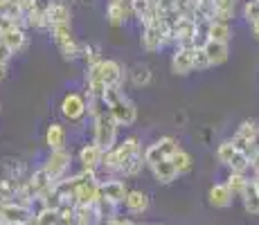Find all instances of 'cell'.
Instances as JSON below:
<instances>
[{
  "mask_svg": "<svg viewBox=\"0 0 259 225\" xmlns=\"http://www.w3.org/2000/svg\"><path fill=\"white\" fill-rule=\"evenodd\" d=\"M86 81L91 83H99L104 88H122L124 81V68L119 66L113 59H102L99 63L88 68Z\"/></svg>",
  "mask_w": 259,
  "mask_h": 225,
  "instance_id": "3",
  "label": "cell"
},
{
  "mask_svg": "<svg viewBox=\"0 0 259 225\" xmlns=\"http://www.w3.org/2000/svg\"><path fill=\"white\" fill-rule=\"evenodd\" d=\"M128 192H131V189L126 187L124 180H102V185H99V196L106 198V201L113 205H124Z\"/></svg>",
  "mask_w": 259,
  "mask_h": 225,
  "instance_id": "11",
  "label": "cell"
},
{
  "mask_svg": "<svg viewBox=\"0 0 259 225\" xmlns=\"http://www.w3.org/2000/svg\"><path fill=\"white\" fill-rule=\"evenodd\" d=\"M181 149V144H178L176 138H169V135H165V138L156 140L153 144H149L147 149H144V162H147V167H156L158 162H165V160H171L174 153Z\"/></svg>",
  "mask_w": 259,
  "mask_h": 225,
  "instance_id": "6",
  "label": "cell"
},
{
  "mask_svg": "<svg viewBox=\"0 0 259 225\" xmlns=\"http://www.w3.org/2000/svg\"><path fill=\"white\" fill-rule=\"evenodd\" d=\"M252 183L257 185V192H259V173H257V176H252Z\"/></svg>",
  "mask_w": 259,
  "mask_h": 225,
  "instance_id": "41",
  "label": "cell"
},
{
  "mask_svg": "<svg viewBox=\"0 0 259 225\" xmlns=\"http://www.w3.org/2000/svg\"><path fill=\"white\" fill-rule=\"evenodd\" d=\"M149 196L140 189H131L126 196V201H124V207H126L128 214H144L149 209Z\"/></svg>",
  "mask_w": 259,
  "mask_h": 225,
  "instance_id": "17",
  "label": "cell"
},
{
  "mask_svg": "<svg viewBox=\"0 0 259 225\" xmlns=\"http://www.w3.org/2000/svg\"><path fill=\"white\" fill-rule=\"evenodd\" d=\"M0 41L7 45L14 54L23 52V50L27 48V36H25V29L18 27V25H16V27L5 29V32H0Z\"/></svg>",
  "mask_w": 259,
  "mask_h": 225,
  "instance_id": "16",
  "label": "cell"
},
{
  "mask_svg": "<svg viewBox=\"0 0 259 225\" xmlns=\"http://www.w3.org/2000/svg\"><path fill=\"white\" fill-rule=\"evenodd\" d=\"M46 144L50 151H63L66 149V131L61 124H50L46 131Z\"/></svg>",
  "mask_w": 259,
  "mask_h": 225,
  "instance_id": "21",
  "label": "cell"
},
{
  "mask_svg": "<svg viewBox=\"0 0 259 225\" xmlns=\"http://www.w3.org/2000/svg\"><path fill=\"white\" fill-rule=\"evenodd\" d=\"M50 34H52V41H54V45H57L59 54H61L66 61H74V59H79V45L81 43H77L70 25H59V27H52L50 29Z\"/></svg>",
  "mask_w": 259,
  "mask_h": 225,
  "instance_id": "7",
  "label": "cell"
},
{
  "mask_svg": "<svg viewBox=\"0 0 259 225\" xmlns=\"http://www.w3.org/2000/svg\"><path fill=\"white\" fill-rule=\"evenodd\" d=\"M79 162H81V171L97 173V169L102 167V162H104V151L95 142L83 144L81 151H79Z\"/></svg>",
  "mask_w": 259,
  "mask_h": 225,
  "instance_id": "12",
  "label": "cell"
},
{
  "mask_svg": "<svg viewBox=\"0 0 259 225\" xmlns=\"http://www.w3.org/2000/svg\"><path fill=\"white\" fill-rule=\"evenodd\" d=\"M106 225H138V223H133L131 218H119V216H115V218H108Z\"/></svg>",
  "mask_w": 259,
  "mask_h": 225,
  "instance_id": "37",
  "label": "cell"
},
{
  "mask_svg": "<svg viewBox=\"0 0 259 225\" xmlns=\"http://www.w3.org/2000/svg\"><path fill=\"white\" fill-rule=\"evenodd\" d=\"M79 59H83V61L88 63V68H91L95 63L102 61V50L93 43H81L79 45Z\"/></svg>",
  "mask_w": 259,
  "mask_h": 225,
  "instance_id": "28",
  "label": "cell"
},
{
  "mask_svg": "<svg viewBox=\"0 0 259 225\" xmlns=\"http://www.w3.org/2000/svg\"><path fill=\"white\" fill-rule=\"evenodd\" d=\"M171 162H174V167H176L178 176H183V173H189V171H192V167H194V160H192V156H189L185 149H178V151L174 153Z\"/></svg>",
  "mask_w": 259,
  "mask_h": 225,
  "instance_id": "27",
  "label": "cell"
},
{
  "mask_svg": "<svg viewBox=\"0 0 259 225\" xmlns=\"http://www.w3.org/2000/svg\"><path fill=\"white\" fill-rule=\"evenodd\" d=\"M241 203H243V209H246L250 216H259V192H257V185L252 183V178H250V183H248L246 192H243Z\"/></svg>",
  "mask_w": 259,
  "mask_h": 225,
  "instance_id": "23",
  "label": "cell"
},
{
  "mask_svg": "<svg viewBox=\"0 0 259 225\" xmlns=\"http://www.w3.org/2000/svg\"><path fill=\"white\" fill-rule=\"evenodd\" d=\"M140 43L147 52H158V50H162L167 43H171V23L167 21V16L160 9H156V12L142 23Z\"/></svg>",
  "mask_w": 259,
  "mask_h": 225,
  "instance_id": "1",
  "label": "cell"
},
{
  "mask_svg": "<svg viewBox=\"0 0 259 225\" xmlns=\"http://www.w3.org/2000/svg\"><path fill=\"white\" fill-rule=\"evenodd\" d=\"M104 99H106V104H108V113L115 117V122L119 126H131V124H136L138 108L122 88H108Z\"/></svg>",
  "mask_w": 259,
  "mask_h": 225,
  "instance_id": "2",
  "label": "cell"
},
{
  "mask_svg": "<svg viewBox=\"0 0 259 225\" xmlns=\"http://www.w3.org/2000/svg\"><path fill=\"white\" fill-rule=\"evenodd\" d=\"M138 153H142L140 151V140L131 135V138H126L124 142L115 144L111 151L104 153L102 167L108 169V171H124V167H126V164L138 156Z\"/></svg>",
  "mask_w": 259,
  "mask_h": 225,
  "instance_id": "4",
  "label": "cell"
},
{
  "mask_svg": "<svg viewBox=\"0 0 259 225\" xmlns=\"http://www.w3.org/2000/svg\"><path fill=\"white\" fill-rule=\"evenodd\" d=\"M250 32H252V36H255L257 41H259V21H255V23L250 25Z\"/></svg>",
  "mask_w": 259,
  "mask_h": 225,
  "instance_id": "38",
  "label": "cell"
},
{
  "mask_svg": "<svg viewBox=\"0 0 259 225\" xmlns=\"http://www.w3.org/2000/svg\"><path fill=\"white\" fill-rule=\"evenodd\" d=\"M147 167V162H144V153H138L136 158L131 160V162L124 167V176H128V178H133V176H138V173H142V169Z\"/></svg>",
  "mask_w": 259,
  "mask_h": 225,
  "instance_id": "33",
  "label": "cell"
},
{
  "mask_svg": "<svg viewBox=\"0 0 259 225\" xmlns=\"http://www.w3.org/2000/svg\"><path fill=\"white\" fill-rule=\"evenodd\" d=\"M232 38V27L230 23H219L212 21L210 23V32H207V41H217V43H230Z\"/></svg>",
  "mask_w": 259,
  "mask_h": 225,
  "instance_id": "25",
  "label": "cell"
},
{
  "mask_svg": "<svg viewBox=\"0 0 259 225\" xmlns=\"http://www.w3.org/2000/svg\"><path fill=\"white\" fill-rule=\"evenodd\" d=\"M59 25H70V7L63 3H54L48 9V29L59 27Z\"/></svg>",
  "mask_w": 259,
  "mask_h": 225,
  "instance_id": "18",
  "label": "cell"
},
{
  "mask_svg": "<svg viewBox=\"0 0 259 225\" xmlns=\"http://www.w3.org/2000/svg\"><path fill=\"white\" fill-rule=\"evenodd\" d=\"M12 57H14V52L0 41V66H7V63L12 61Z\"/></svg>",
  "mask_w": 259,
  "mask_h": 225,
  "instance_id": "35",
  "label": "cell"
},
{
  "mask_svg": "<svg viewBox=\"0 0 259 225\" xmlns=\"http://www.w3.org/2000/svg\"><path fill=\"white\" fill-rule=\"evenodd\" d=\"M70 162H72L70 151H66V149H63V151H52L46 162H43V169H46V173L52 178V183H59V180H63V173L68 171Z\"/></svg>",
  "mask_w": 259,
  "mask_h": 225,
  "instance_id": "9",
  "label": "cell"
},
{
  "mask_svg": "<svg viewBox=\"0 0 259 225\" xmlns=\"http://www.w3.org/2000/svg\"><path fill=\"white\" fill-rule=\"evenodd\" d=\"M207 198H210V205L217 209H228L232 203H235V196H232V192L228 189L226 183H217L210 187V192H207Z\"/></svg>",
  "mask_w": 259,
  "mask_h": 225,
  "instance_id": "15",
  "label": "cell"
},
{
  "mask_svg": "<svg viewBox=\"0 0 259 225\" xmlns=\"http://www.w3.org/2000/svg\"><path fill=\"white\" fill-rule=\"evenodd\" d=\"M207 68H212L210 59H207L203 45H196V48H194V70H196V72H203V70H207Z\"/></svg>",
  "mask_w": 259,
  "mask_h": 225,
  "instance_id": "32",
  "label": "cell"
},
{
  "mask_svg": "<svg viewBox=\"0 0 259 225\" xmlns=\"http://www.w3.org/2000/svg\"><path fill=\"white\" fill-rule=\"evenodd\" d=\"M7 77V66H0V81Z\"/></svg>",
  "mask_w": 259,
  "mask_h": 225,
  "instance_id": "40",
  "label": "cell"
},
{
  "mask_svg": "<svg viewBox=\"0 0 259 225\" xmlns=\"http://www.w3.org/2000/svg\"><path fill=\"white\" fill-rule=\"evenodd\" d=\"M259 124L255 119H246V122H241L237 126L235 135H232V144L239 149V151L248 153V156H252V153L257 151L259 147Z\"/></svg>",
  "mask_w": 259,
  "mask_h": 225,
  "instance_id": "8",
  "label": "cell"
},
{
  "mask_svg": "<svg viewBox=\"0 0 259 225\" xmlns=\"http://www.w3.org/2000/svg\"><path fill=\"white\" fill-rule=\"evenodd\" d=\"M86 99H88V115H91L93 119L108 113V104L104 97H86Z\"/></svg>",
  "mask_w": 259,
  "mask_h": 225,
  "instance_id": "31",
  "label": "cell"
},
{
  "mask_svg": "<svg viewBox=\"0 0 259 225\" xmlns=\"http://www.w3.org/2000/svg\"><path fill=\"white\" fill-rule=\"evenodd\" d=\"M151 173H153V178H156L160 185H171L174 180L178 178V171H176V167H174L171 160L158 162L156 167H151Z\"/></svg>",
  "mask_w": 259,
  "mask_h": 225,
  "instance_id": "22",
  "label": "cell"
},
{
  "mask_svg": "<svg viewBox=\"0 0 259 225\" xmlns=\"http://www.w3.org/2000/svg\"><path fill=\"white\" fill-rule=\"evenodd\" d=\"M203 50H205V54H207V59H210L212 66H221V63H226V61H228V57H230V48H228L226 43L205 41Z\"/></svg>",
  "mask_w": 259,
  "mask_h": 225,
  "instance_id": "19",
  "label": "cell"
},
{
  "mask_svg": "<svg viewBox=\"0 0 259 225\" xmlns=\"http://www.w3.org/2000/svg\"><path fill=\"white\" fill-rule=\"evenodd\" d=\"M7 5H9V0H0V16L5 14V9H7Z\"/></svg>",
  "mask_w": 259,
  "mask_h": 225,
  "instance_id": "39",
  "label": "cell"
},
{
  "mask_svg": "<svg viewBox=\"0 0 259 225\" xmlns=\"http://www.w3.org/2000/svg\"><path fill=\"white\" fill-rule=\"evenodd\" d=\"M243 18L248 21V25L259 21V0H248V3L243 5Z\"/></svg>",
  "mask_w": 259,
  "mask_h": 225,
  "instance_id": "34",
  "label": "cell"
},
{
  "mask_svg": "<svg viewBox=\"0 0 259 225\" xmlns=\"http://www.w3.org/2000/svg\"><path fill=\"white\" fill-rule=\"evenodd\" d=\"M128 16H133L128 0H111V3H108L106 18H108V23H111L113 27H119V25H124V21H126Z\"/></svg>",
  "mask_w": 259,
  "mask_h": 225,
  "instance_id": "14",
  "label": "cell"
},
{
  "mask_svg": "<svg viewBox=\"0 0 259 225\" xmlns=\"http://www.w3.org/2000/svg\"><path fill=\"white\" fill-rule=\"evenodd\" d=\"M88 113V99L79 93H68L61 102V115L70 122H77Z\"/></svg>",
  "mask_w": 259,
  "mask_h": 225,
  "instance_id": "10",
  "label": "cell"
},
{
  "mask_svg": "<svg viewBox=\"0 0 259 225\" xmlns=\"http://www.w3.org/2000/svg\"><path fill=\"white\" fill-rule=\"evenodd\" d=\"M128 79H131V83L133 86H138V88H144V86H149L151 83V68L147 66V63H133L131 68H128Z\"/></svg>",
  "mask_w": 259,
  "mask_h": 225,
  "instance_id": "20",
  "label": "cell"
},
{
  "mask_svg": "<svg viewBox=\"0 0 259 225\" xmlns=\"http://www.w3.org/2000/svg\"><path fill=\"white\" fill-rule=\"evenodd\" d=\"M149 3H151V5H153V7H156V9H158V5H160V0H149Z\"/></svg>",
  "mask_w": 259,
  "mask_h": 225,
  "instance_id": "42",
  "label": "cell"
},
{
  "mask_svg": "<svg viewBox=\"0 0 259 225\" xmlns=\"http://www.w3.org/2000/svg\"><path fill=\"white\" fill-rule=\"evenodd\" d=\"M212 5H214V16H212V21L228 23L232 16H235V5H237V0H212Z\"/></svg>",
  "mask_w": 259,
  "mask_h": 225,
  "instance_id": "24",
  "label": "cell"
},
{
  "mask_svg": "<svg viewBox=\"0 0 259 225\" xmlns=\"http://www.w3.org/2000/svg\"><path fill=\"white\" fill-rule=\"evenodd\" d=\"M239 153V149L232 144V140H226V142H221L219 144V149H217V160L221 164H226V167H230V162H232V158H235Z\"/></svg>",
  "mask_w": 259,
  "mask_h": 225,
  "instance_id": "30",
  "label": "cell"
},
{
  "mask_svg": "<svg viewBox=\"0 0 259 225\" xmlns=\"http://www.w3.org/2000/svg\"><path fill=\"white\" fill-rule=\"evenodd\" d=\"M128 5H131V14L136 18H140V21L144 23L149 16H151L153 12H156V7H153L149 0H128Z\"/></svg>",
  "mask_w": 259,
  "mask_h": 225,
  "instance_id": "29",
  "label": "cell"
},
{
  "mask_svg": "<svg viewBox=\"0 0 259 225\" xmlns=\"http://www.w3.org/2000/svg\"><path fill=\"white\" fill-rule=\"evenodd\" d=\"M248 183H250V178H248L246 173H235V171H230V176H228V180H226L228 189L232 192V196H235V198H241L243 196Z\"/></svg>",
  "mask_w": 259,
  "mask_h": 225,
  "instance_id": "26",
  "label": "cell"
},
{
  "mask_svg": "<svg viewBox=\"0 0 259 225\" xmlns=\"http://www.w3.org/2000/svg\"><path fill=\"white\" fill-rule=\"evenodd\" d=\"M171 72L181 77L194 72V48H176L171 57Z\"/></svg>",
  "mask_w": 259,
  "mask_h": 225,
  "instance_id": "13",
  "label": "cell"
},
{
  "mask_svg": "<svg viewBox=\"0 0 259 225\" xmlns=\"http://www.w3.org/2000/svg\"><path fill=\"white\" fill-rule=\"evenodd\" d=\"M93 122H95L93 142L97 144L104 153L111 151V149L117 144V126L119 124L115 122V117H113L111 113H106V115H102V117L93 119Z\"/></svg>",
  "mask_w": 259,
  "mask_h": 225,
  "instance_id": "5",
  "label": "cell"
},
{
  "mask_svg": "<svg viewBox=\"0 0 259 225\" xmlns=\"http://www.w3.org/2000/svg\"><path fill=\"white\" fill-rule=\"evenodd\" d=\"M250 169H252V176L259 173V147H257V151L250 156Z\"/></svg>",
  "mask_w": 259,
  "mask_h": 225,
  "instance_id": "36",
  "label": "cell"
}]
</instances>
